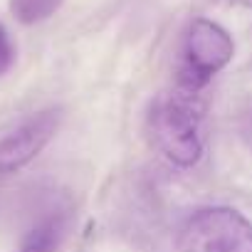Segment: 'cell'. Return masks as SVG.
Returning <instances> with one entry per match:
<instances>
[{
    "label": "cell",
    "mask_w": 252,
    "mask_h": 252,
    "mask_svg": "<svg viewBox=\"0 0 252 252\" xmlns=\"http://www.w3.org/2000/svg\"><path fill=\"white\" fill-rule=\"evenodd\" d=\"M176 252H252V222L225 205L195 210L178 230Z\"/></svg>",
    "instance_id": "2"
},
{
    "label": "cell",
    "mask_w": 252,
    "mask_h": 252,
    "mask_svg": "<svg viewBox=\"0 0 252 252\" xmlns=\"http://www.w3.org/2000/svg\"><path fill=\"white\" fill-rule=\"evenodd\" d=\"M60 119V109H45L20 121L5 136H0V181L18 173L32 158H37V154L57 134Z\"/></svg>",
    "instance_id": "4"
},
{
    "label": "cell",
    "mask_w": 252,
    "mask_h": 252,
    "mask_svg": "<svg viewBox=\"0 0 252 252\" xmlns=\"http://www.w3.org/2000/svg\"><path fill=\"white\" fill-rule=\"evenodd\" d=\"M69 227V210L55 208L47 210L23 237V245L18 252H60Z\"/></svg>",
    "instance_id": "5"
},
{
    "label": "cell",
    "mask_w": 252,
    "mask_h": 252,
    "mask_svg": "<svg viewBox=\"0 0 252 252\" xmlns=\"http://www.w3.org/2000/svg\"><path fill=\"white\" fill-rule=\"evenodd\" d=\"M62 3L64 0H10V10L23 25H35L55 15Z\"/></svg>",
    "instance_id": "6"
},
{
    "label": "cell",
    "mask_w": 252,
    "mask_h": 252,
    "mask_svg": "<svg viewBox=\"0 0 252 252\" xmlns=\"http://www.w3.org/2000/svg\"><path fill=\"white\" fill-rule=\"evenodd\" d=\"M240 134H242V141L247 144V149L252 151V109L242 116L240 121Z\"/></svg>",
    "instance_id": "8"
},
{
    "label": "cell",
    "mask_w": 252,
    "mask_h": 252,
    "mask_svg": "<svg viewBox=\"0 0 252 252\" xmlns=\"http://www.w3.org/2000/svg\"><path fill=\"white\" fill-rule=\"evenodd\" d=\"M235 55V42L230 32L208 18H195L183 37L181 47V67H178V84L200 89L230 64Z\"/></svg>",
    "instance_id": "3"
},
{
    "label": "cell",
    "mask_w": 252,
    "mask_h": 252,
    "mask_svg": "<svg viewBox=\"0 0 252 252\" xmlns=\"http://www.w3.org/2000/svg\"><path fill=\"white\" fill-rule=\"evenodd\" d=\"M203 114L205 101L200 89L176 82L173 89L161 92L149 111V134L154 146L181 168H190L203 156Z\"/></svg>",
    "instance_id": "1"
},
{
    "label": "cell",
    "mask_w": 252,
    "mask_h": 252,
    "mask_svg": "<svg viewBox=\"0 0 252 252\" xmlns=\"http://www.w3.org/2000/svg\"><path fill=\"white\" fill-rule=\"evenodd\" d=\"M232 3H237L242 8H252V0H232Z\"/></svg>",
    "instance_id": "9"
},
{
    "label": "cell",
    "mask_w": 252,
    "mask_h": 252,
    "mask_svg": "<svg viewBox=\"0 0 252 252\" xmlns=\"http://www.w3.org/2000/svg\"><path fill=\"white\" fill-rule=\"evenodd\" d=\"M15 62V47L10 42V35L5 32V28L0 25V77H3Z\"/></svg>",
    "instance_id": "7"
}]
</instances>
